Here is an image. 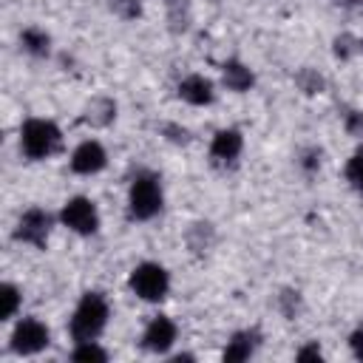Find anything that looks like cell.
<instances>
[{"label":"cell","mask_w":363,"mask_h":363,"mask_svg":"<svg viewBox=\"0 0 363 363\" xmlns=\"http://www.w3.org/2000/svg\"><path fill=\"white\" fill-rule=\"evenodd\" d=\"M255 340V335H250V332H238L230 343H227V349H224V360L227 363H238V360H247L250 354H252V343Z\"/></svg>","instance_id":"cell-12"},{"label":"cell","mask_w":363,"mask_h":363,"mask_svg":"<svg viewBox=\"0 0 363 363\" xmlns=\"http://www.w3.org/2000/svg\"><path fill=\"white\" fill-rule=\"evenodd\" d=\"M62 224L68 230L79 233V235H91L99 227V213H96V207H94L91 199L77 196V199L65 201V207H62Z\"/></svg>","instance_id":"cell-5"},{"label":"cell","mask_w":363,"mask_h":363,"mask_svg":"<svg viewBox=\"0 0 363 363\" xmlns=\"http://www.w3.org/2000/svg\"><path fill=\"white\" fill-rule=\"evenodd\" d=\"M20 145L28 159H45L60 145V130L48 119H28L20 130Z\"/></svg>","instance_id":"cell-3"},{"label":"cell","mask_w":363,"mask_h":363,"mask_svg":"<svg viewBox=\"0 0 363 363\" xmlns=\"http://www.w3.org/2000/svg\"><path fill=\"white\" fill-rule=\"evenodd\" d=\"M210 153H213L218 162H233V159L241 153V133H238V130H218V133L213 136Z\"/></svg>","instance_id":"cell-11"},{"label":"cell","mask_w":363,"mask_h":363,"mask_svg":"<svg viewBox=\"0 0 363 363\" xmlns=\"http://www.w3.org/2000/svg\"><path fill=\"white\" fill-rule=\"evenodd\" d=\"M298 357H301V360H309V357H315V360H318V357H320V349H318V346L301 349V352H298Z\"/></svg>","instance_id":"cell-19"},{"label":"cell","mask_w":363,"mask_h":363,"mask_svg":"<svg viewBox=\"0 0 363 363\" xmlns=\"http://www.w3.org/2000/svg\"><path fill=\"white\" fill-rule=\"evenodd\" d=\"M71 357H74V360H105L108 354H105V349H99L94 340H79V346L74 349Z\"/></svg>","instance_id":"cell-16"},{"label":"cell","mask_w":363,"mask_h":363,"mask_svg":"<svg viewBox=\"0 0 363 363\" xmlns=\"http://www.w3.org/2000/svg\"><path fill=\"white\" fill-rule=\"evenodd\" d=\"M128 207L133 218H153L162 207V187L153 173H139L128 193Z\"/></svg>","instance_id":"cell-2"},{"label":"cell","mask_w":363,"mask_h":363,"mask_svg":"<svg viewBox=\"0 0 363 363\" xmlns=\"http://www.w3.org/2000/svg\"><path fill=\"white\" fill-rule=\"evenodd\" d=\"M145 349H150V352H167L170 346H173V340H176V326H173V320L170 318H153L150 323H147V329H145Z\"/></svg>","instance_id":"cell-8"},{"label":"cell","mask_w":363,"mask_h":363,"mask_svg":"<svg viewBox=\"0 0 363 363\" xmlns=\"http://www.w3.org/2000/svg\"><path fill=\"white\" fill-rule=\"evenodd\" d=\"M71 167L77 173H85V176L102 170L105 167V150H102V145L99 142H82L74 150V156H71Z\"/></svg>","instance_id":"cell-9"},{"label":"cell","mask_w":363,"mask_h":363,"mask_svg":"<svg viewBox=\"0 0 363 363\" xmlns=\"http://www.w3.org/2000/svg\"><path fill=\"white\" fill-rule=\"evenodd\" d=\"M349 343H352V352H354V354L363 360V329H357V332L349 337Z\"/></svg>","instance_id":"cell-18"},{"label":"cell","mask_w":363,"mask_h":363,"mask_svg":"<svg viewBox=\"0 0 363 363\" xmlns=\"http://www.w3.org/2000/svg\"><path fill=\"white\" fill-rule=\"evenodd\" d=\"M23 45L31 54H48V37L43 31H34V28L23 31Z\"/></svg>","instance_id":"cell-15"},{"label":"cell","mask_w":363,"mask_h":363,"mask_svg":"<svg viewBox=\"0 0 363 363\" xmlns=\"http://www.w3.org/2000/svg\"><path fill=\"white\" fill-rule=\"evenodd\" d=\"M20 306V292L11 286V284H3L0 286V318L9 320Z\"/></svg>","instance_id":"cell-14"},{"label":"cell","mask_w":363,"mask_h":363,"mask_svg":"<svg viewBox=\"0 0 363 363\" xmlns=\"http://www.w3.org/2000/svg\"><path fill=\"white\" fill-rule=\"evenodd\" d=\"M346 179L352 182V187H354V190H360V193H363V150H360V153H354V156L349 159V164H346Z\"/></svg>","instance_id":"cell-17"},{"label":"cell","mask_w":363,"mask_h":363,"mask_svg":"<svg viewBox=\"0 0 363 363\" xmlns=\"http://www.w3.org/2000/svg\"><path fill=\"white\" fill-rule=\"evenodd\" d=\"M108 323V303L99 292H85L71 318L74 340H94Z\"/></svg>","instance_id":"cell-1"},{"label":"cell","mask_w":363,"mask_h":363,"mask_svg":"<svg viewBox=\"0 0 363 363\" xmlns=\"http://www.w3.org/2000/svg\"><path fill=\"white\" fill-rule=\"evenodd\" d=\"M179 96L190 105H207V102H213V82L199 77V74L184 77L179 85Z\"/></svg>","instance_id":"cell-10"},{"label":"cell","mask_w":363,"mask_h":363,"mask_svg":"<svg viewBox=\"0 0 363 363\" xmlns=\"http://www.w3.org/2000/svg\"><path fill=\"white\" fill-rule=\"evenodd\" d=\"M48 230H51V218H48V213H43V210H28V213H23V218L17 221V238L20 241H28V244H34V247H43L45 244V238H48Z\"/></svg>","instance_id":"cell-7"},{"label":"cell","mask_w":363,"mask_h":363,"mask_svg":"<svg viewBox=\"0 0 363 363\" xmlns=\"http://www.w3.org/2000/svg\"><path fill=\"white\" fill-rule=\"evenodd\" d=\"M224 85L230 91H247L252 85V74L250 68H244L241 62H227L224 65Z\"/></svg>","instance_id":"cell-13"},{"label":"cell","mask_w":363,"mask_h":363,"mask_svg":"<svg viewBox=\"0 0 363 363\" xmlns=\"http://www.w3.org/2000/svg\"><path fill=\"white\" fill-rule=\"evenodd\" d=\"M360 51H363V40H360Z\"/></svg>","instance_id":"cell-20"},{"label":"cell","mask_w":363,"mask_h":363,"mask_svg":"<svg viewBox=\"0 0 363 363\" xmlns=\"http://www.w3.org/2000/svg\"><path fill=\"white\" fill-rule=\"evenodd\" d=\"M45 346H48V329L40 320L26 318V320H20L14 326V332H11V349L17 354H37Z\"/></svg>","instance_id":"cell-6"},{"label":"cell","mask_w":363,"mask_h":363,"mask_svg":"<svg viewBox=\"0 0 363 363\" xmlns=\"http://www.w3.org/2000/svg\"><path fill=\"white\" fill-rule=\"evenodd\" d=\"M167 286H170V278L164 272V267L159 264H139L133 272H130V289L142 298V301H159L167 295Z\"/></svg>","instance_id":"cell-4"}]
</instances>
